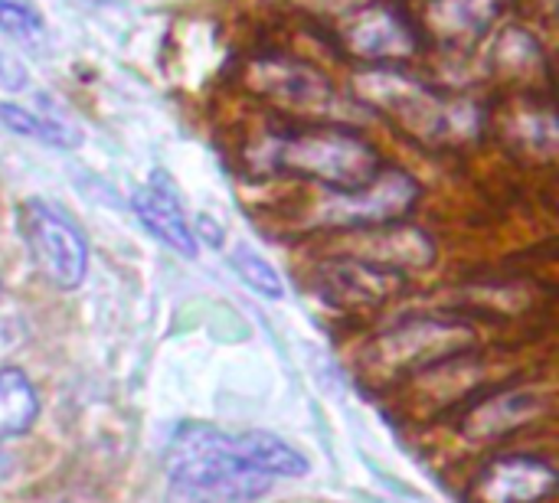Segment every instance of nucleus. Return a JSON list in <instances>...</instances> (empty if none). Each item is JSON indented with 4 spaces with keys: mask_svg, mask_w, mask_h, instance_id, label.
<instances>
[{
    "mask_svg": "<svg viewBox=\"0 0 559 503\" xmlns=\"http://www.w3.org/2000/svg\"><path fill=\"white\" fill-rule=\"evenodd\" d=\"M252 85L259 92H265L269 98L288 101L295 108H321L331 101V82L314 72L311 65L301 62H288V59H272V62H259Z\"/></svg>",
    "mask_w": 559,
    "mask_h": 503,
    "instance_id": "ddd939ff",
    "label": "nucleus"
},
{
    "mask_svg": "<svg viewBox=\"0 0 559 503\" xmlns=\"http://www.w3.org/2000/svg\"><path fill=\"white\" fill-rule=\"evenodd\" d=\"M164 468L177 503H255L278 478L308 475L305 455L278 435L203 422L174 432Z\"/></svg>",
    "mask_w": 559,
    "mask_h": 503,
    "instance_id": "f257e3e1",
    "label": "nucleus"
},
{
    "mask_svg": "<svg viewBox=\"0 0 559 503\" xmlns=\"http://www.w3.org/2000/svg\"><path fill=\"white\" fill-rule=\"evenodd\" d=\"M472 494L478 503H544L557 494V471L534 455H504L485 465Z\"/></svg>",
    "mask_w": 559,
    "mask_h": 503,
    "instance_id": "6e6552de",
    "label": "nucleus"
},
{
    "mask_svg": "<svg viewBox=\"0 0 559 503\" xmlns=\"http://www.w3.org/2000/svg\"><path fill=\"white\" fill-rule=\"evenodd\" d=\"M0 33L26 49H43L49 39L46 20L26 0H0Z\"/></svg>",
    "mask_w": 559,
    "mask_h": 503,
    "instance_id": "dca6fc26",
    "label": "nucleus"
},
{
    "mask_svg": "<svg viewBox=\"0 0 559 503\" xmlns=\"http://www.w3.org/2000/svg\"><path fill=\"white\" fill-rule=\"evenodd\" d=\"M246 164L259 173H285L321 183L324 190H360L380 170L377 147L354 128L341 124H288L249 147Z\"/></svg>",
    "mask_w": 559,
    "mask_h": 503,
    "instance_id": "f03ea898",
    "label": "nucleus"
},
{
    "mask_svg": "<svg viewBox=\"0 0 559 503\" xmlns=\"http://www.w3.org/2000/svg\"><path fill=\"white\" fill-rule=\"evenodd\" d=\"M39 412L33 383L16 367H0V442L23 435Z\"/></svg>",
    "mask_w": 559,
    "mask_h": 503,
    "instance_id": "4468645a",
    "label": "nucleus"
},
{
    "mask_svg": "<svg viewBox=\"0 0 559 503\" xmlns=\"http://www.w3.org/2000/svg\"><path fill=\"white\" fill-rule=\"evenodd\" d=\"M406 272L383 268L364 259H331L321 268V295L334 298L337 304H380L403 291Z\"/></svg>",
    "mask_w": 559,
    "mask_h": 503,
    "instance_id": "9b49d317",
    "label": "nucleus"
},
{
    "mask_svg": "<svg viewBox=\"0 0 559 503\" xmlns=\"http://www.w3.org/2000/svg\"><path fill=\"white\" fill-rule=\"evenodd\" d=\"M357 98L400 124L423 144H459L478 131V108L468 98H442L396 65H370L354 79Z\"/></svg>",
    "mask_w": 559,
    "mask_h": 503,
    "instance_id": "7ed1b4c3",
    "label": "nucleus"
},
{
    "mask_svg": "<svg viewBox=\"0 0 559 503\" xmlns=\"http://www.w3.org/2000/svg\"><path fill=\"white\" fill-rule=\"evenodd\" d=\"M419 200V183L403 170H380L360 190H328V203L321 206V223L337 229H370L400 223L413 213Z\"/></svg>",
    "mask_w": 559,
    "mask_h": 503,
    "instance_id": "423d86ee",
    "label": "nucleus"
},
{
    "mask_svg": "<svg viewBox=\"0 0 559 503\" xmlns=\"http://www.w3.org/2000/svg\"><path fill=\"white\" fill-rule=\"evenodd\" d=\"M495 69L511 79V82H534L537 75H547V59H544V49L537 46V39L518 26L504 29L498 46H495V56H491Z\"/></svg>",
    "mask_w": 559,
    "mask_h": 503,
    "instance_id": "2eb2a0df",
    "label": "nucleus"
},
{
    "mask_svg": "<svg viewBox=\"0 0 559 503\" xmlns=\"http://www.w3.org/2000/svg\"><path fill=\"white\" fill-rule=\"evenodd\" d=\"M134 213L147 226V232L157 236L167 249H174L183 259L197 255V245H200L197 242V226L187 219L180 200L174 196V190L160 177H154L147 187H141L134 193Z\"/></svg>",
    "mask_w": 559,
    "mask_h": 503,
    "instance_id": "f8f14e48",
    "label": "nucleus"
},
{
    "mask_svg": "<svg viewBox=\"0 0 559 503\" xmlns=\"http://www.w3.org/2000/svg\"><path fill=\"white\" fill-rule=\"evenodd\" d=\"M16 223L46 282L62 291L79 288L88 268V245L75 229V223L62 216L56 206H49L46 200H26L16 213Z\"/></svg>",
    "mask_w": 559,
    "mask_h": 503,
    "instance_id": "20e7f679",
    "label": "nucleus"
},
{
    "mask_svg": "<svg viewBox=\"0 0 559 503\" xmlns=\"http://www.w3.org/2000/svg\"><path fill=\"white\" fill-rule=\"evenodd\" d=\"M344 255L364 259V262H373L383 268H396V272L423 268L436 259L432 239L423 229L396 226V223L370 226V229H350V245Z\"/></svg>",
    "mask_w": 559,
    "mask_h": 503,
    "instance_id": "9d476101",
    "label": "nucleus"
},
{
    "mask_svg": "<svg viewBox=\"0 0 559 503\" xmlns=\"http://www.w3.org/2000/svg\"><path fill=\"white\" fill-rule=\"evenodd\" d=\"M233 268H236V275H239L252 291H259V295H265V298H282V295H285L278 272H275L262 255H255V252H249V249H239V252H233Z\"/></svg>",
    "mask_w": 559,
    "mask_h": 503,
    "instance_id": "f3484780",
    "label": "nucleus"
},
{
    "mask_svg": "<svg viewBox=\"0 0 559 503\" xmlns=\"http://www.w3.org/2000/svg\"><path fill=\"white\" fill-rule=\"evenodd\" d=\"M475 347V331L455 318H413L373 344L370 363L377 373H416L439 360H452Z\"/></svg>",
    "mask_w": 559,
    "mask_h": 503,
    "instance_id": "39448f33",
    "label": "nucleus"
},
{
    "mask_svg": "<svg viewBox=\"0 0 559 503\" xmlns=\"http://www.w3.org/2000/svg\"><path fill=\"white\" fill-rule=\"evenodd\" d=\"M79 3H118V0H79Z\"/></svg>",
    "mask_w": 559,
    "mask_h": 503,
    "instance_id": "a211bd4d",
    "label": "nucleus"
},
{
    "mask_svg": "<svg viewBox=\"0 0 559 503\" xmlns=\"http://www.w3.org/2000/svg\"><path fill=\"white\" fill-rule=\"evenodd\" d=\"M501 10L504 0H429L423 26L436 46L449 52H472L488 36Z\"/></svg>",
    "mask_w": 559,
    "mask_h": 503,
    "instance_id": "1a4fd4ad",
    "label": "nucleus"
},
{
    "mask_svg": "<svg viewBox=\"0 0 559 503\" xmlns=\"http://www.w3.org/2000/svg\"><path fill=\"white\" fill-rule=\"evenodd\" d=\"M344 46L350 56L370 65H393L416 56L419 33L403 10L386 0H377L350 13V20L344 23Z\"/></svg>",
    "mask_w": 559,
    "mask_h": 503,
    "instance_id": "0eeeda50",
    "label": "nucleus"
}]
</instances>
